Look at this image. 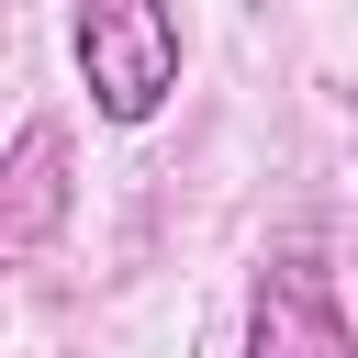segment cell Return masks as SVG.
Instances as JSON below:
<instances>
[{"label": "cell", "instance_id": "cell-1", "mask_svg": "<svg viewBox=\"0 0 358 358\" xmlns=\"http://www.w3.org/2000/svg\"><path fill=\"white\" fill-rule=\"evenodd\" d=\"M67 56H78V78H90V112L101 123H157L168 112V90H179V22L157 11V0H90L78 22H67Z\"/></svg>", "mask_w": 358, "mask_h": 358}, {"label": "cell", "instance_id": "cell-3", "mask_svg": "<svg viewBox=\"0 0 358 358\" xmlns=\"http://www.w3.org/2000/svg\"><path fill=\"white\" fill-rule=\"evenodd\" d=\"M246 358H358V324H347L324 257L280 246V257L246 280Z\"/></svg>", "mask_w": 358, "mask_h": 358}, {"label": "cell", "instance_id": "cell-2", "mask_svg": "<svg viewBox=\"0 0 358 358\" xmlns=\"http://www.w3.org/2000/svg\"><path fill=\"white\" fill-rule=\"evenodd\" d=\"M67 201H78V134L56 112H34L11 145H0V280L34 268L56 235H67Z\"/></svg>", "mask_w": 358, "mask_h": 358}]
</instances>
